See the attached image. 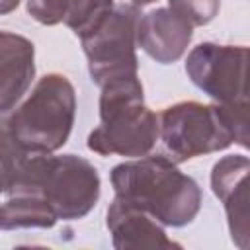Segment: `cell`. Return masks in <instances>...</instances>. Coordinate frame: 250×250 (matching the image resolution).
<instances>
[{
	"label": "cell",
	"mask_w": 250,
	"mask_h": 250,
	"mask_svg": "<svg viewBox=\"0 0 250 250\" xmlns=\"http://www.w3.org/2000/svg\"><path fill=\"white\" fill-rule=\"evenodd\" d=\"M168 8L195 29L215 20L221 10V0H168Z\"/></svg>",
	"instance_id": "15"
},
{
	"label": "cell",
	"mask_w": 250,
	"mask_h": 250,
	"mask_svg": "<svg viewBox=\"0 0 250 250\" xmlns=\"http://www.w3.org/2000/svg\"><path fill=\"white\" fill-rule=\"evenodd\" d=\"M186 74L193 86L217 104L248 102V47L203 41L186 57Z\"/></svg>",
	"instance_id": "7"
},
{
	"label": "cell",
	"mask_w": 250,
	"mask_h": 250,
	"mask_svg": "<svg viewBox=\"0 0 250 250\" xmlns=\"http://www.w3.org/2000/svg\"><path fill=\"white\" fill-rule=\"evenodd\" d=\"M105 227L111 234V244L117 250L182 248V244L168 238L166 227L154 217L117 197H113L105 211Z\"/></svg>",
	"instance_id": "10"
},
{
	"label": "cell",
	"mask_w": 250,
	"mask_h": 250,
	"mask_svg": "<svg viewBox=\"0 0 250 250\" xmlns=\"http://www.w3.org/2000/svg\"><path fill=\"white\" fill-rule=\"evenodd\" d=\"M248 172L250 160L244 154H227L211 168V189L223 203L232 242L246 250L248 234Z\"/></svg>",
	"instance_id": "8"
},
{
	"label": "cell",
	"mask_w": 250,
	"mask_h": 250,
	"mask_svg": "<svg viewBox=\"0 0 250 250\" xmlns=\"http://www.w3.org/2000/svg\"><path fill=\"white\" fill-rule=\"evenodd\" d=\"M152 2H156V0H131L129 4H133V6H137V8L141 10V8H145V6H148V4H152Z\"/></svg>",
	"instance_id": "17"
},
{
	"label": "cell",
	"mask_w": 250,
	"mask_h": 250,
	"mask_svg": "<svg viewBox=\"0 0 250 250\" xmlns=\"http://www.w3.org/2000/svg\"><path fill=\"white\" fill-rule=\"evenodd\" d=\"M6 201L0 205V229H51L59 223L51 207L33 193L10 191Z\"/></svg>",
	"instance_id": "13"
},
{
	"label": "cell",
	"mask_w": 250,
	"mask_h": 250,
	"mask_svg": "<svg viewBox=\"0 0 250 250\" xmlns=\"http://www.w3.org/2000/svg\"><path fill=\"white\" fill-rule=\"evenodd\" d=\"M21 0H0V16H6L10 12H14L20 6Z\"/></svg>",
	"instance_id": "16"
},
{
	"label": "cell",
	"mask_w": 250,
	"mask_h": 250,
	"mask_svg": "<svg viewBox=\"0 0 250 250\" xmlns=\"http://www.w3.org/2000/svg\"><path fill=\"white\" fill-rule=\"evenodd\" d=\"M158 139L176 164L225 150L232 143L248 148V102L172 104L158 115Z\"/></svg>",
	"instance_id": "2"
},
{
	"label": "cell",
	"mask_w": 250,
	"mask_h": 250,
	"mask_svg": "<svg viewBox=\"0 0 250 250\" xmlns=\"http://www.w3.org/2000/svg\"><path fill=\"white\" fill-rule=\"evenodd\" d=\"M27 152L16 143L6 123H0V195L12 188Z\"/></svg>",
	"instance_id": "14"
},
{
	"label": "cell",
	"mask_w": 250,
	"mask_h": 250,
	"mask_svg": "<svg viewBox=\"0 0 250 250\" xmlns=\"http://www.w3.org/2000/svg\"><path fill=\"white\" fill-rule=\"evenodd\" d=\"M76 117V90L61 72L41 76L12 109L6 125L27 154H51L64 146Z\"/></svg>",
	"instance_id": "5"
},
{
	"label": "cell",
	"mask_w": 250,
	"mask_h": 250,
	"mask_svg": "<svg viewBox=\"0 0 250 250\" xmlns=\"http://www.w3.org/2000/svg\"><path fill=\"white\" fill-rule=\"evenodd\" d=\"M139 16L141 12L137 6L113 2L76 35L88 61L90 78L96 86L139 74L135 37Z\"/></svg>",
	"instance_id": "6"
},
{
	"label": "cell",
	"mask_w": 250,
	"mask_h": 250,
	"mask_svg": "<svg viewBox=\"0 0 250 250\" xmlns=\"http://www.w3.org/2000/svg\"><path fill=\"white\" fill-rule=\"evenodd\" d=\"M137 47L158 64L180 61L193 37V27L168 6L148 10L137 21Z\"/></svg>",
	"instance_id": "9"
},
{
	"label": "cell",
	"mask_w": 250,
	"mask_h": 250,
	"mask_svg": "<svg viewBox=\"0 0 250 250\" xmlns=\"http://www.w3.org/2000/svg\"><path fill=\"white\" fill-rule=\"evenodd\" d=\"M109 180L117 199L143 209L164 227H186L201 209L199 184L164 154L121 162L111 168Z\"/></svg>",
	"instance_id": "1"
},
{
	"label": "cell",
	"mask_w": 250,
	"mask_h": 250,
	"mask_svg": "<svg viewBox=\"0 0 250 250\" xmlns=\"http://www.w3.org/2000/svg\"><path fill=\"white\" fill-rule=\"evenodd\" d=\"M111 4L113 0H27V14L41 25L64 23L78 35Z\"/></svg>",
	"instance_id": "12"
},
{
	"label": "cell",
	"mask_w": 250,
	"mask_h": 250,
	"mask_svg": "<svg viewBox=\"0 0 250 250\" xmlns=\"http://www.w3.org/2000/svg\"><path fill=\"white\" fill-rule=\"evenodd\" d=\"M10 191L37 195L59 221H78L100 201L102 180L96 166L78 154H27Z\"/></svg>",
	"instance_id": "4"
},
{
	"label": "cell",
	"mask_w": 250,
	"mask_h": 250,
	"mask_svg": "<svg viewBox=\"0 0 250 250\" xmlns=\"http://www.w3.org/2000/svg\"><path fill=\"white\" fill-rule=\"evenodd\" d=\"M35 78V45L14 31L0 29V113L12 111Z\"/></svg>",
	"instance_id": "11"
},
{
	"label": "cell",
	"mask_w": 250,
	"mask_h": 250,
	"mask_svg": "<svg viewBox=\"0 0 250 250\" xmlns=\"http://www.w3.org/2000/svg\"><path fill=\"white\" fill-rule=\"evenodd\" d=\"M100 125L88 135V148L100 156L139 158L158 141V115L145 105L139 74L100 86Z\"/></svg>",
	"instance_id": "3"
}]
</instances>
